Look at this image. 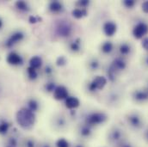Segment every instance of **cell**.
<instances>
[{
    "mask_svg": "<svg viewBox=\"0 0 148 147\" xmlns=\"http://www.w3.org/2000/svg\"><path fill=\"white\" fill-rule=\"evenodd\" d=\"M16 121L22 128L30 129L36 122V115L34 112L23 108L16 113Z\"/></svg>",
    "mask_w": 148,
    "mask_h": 147,
    "instance_id": "1",
    "label": "cell"
},
{
    "mask_svg": "<svg viewBox=\"0 0 148 147\" xmlns=\"http://www.w3.org/2000/svg\"><path fill=\"white\" fill-rule=\"evenodd\" d=\"M56 30H57L58 35L60 36H69L72 32V26L66 21H60L57 25Z\"/></svg>",
    "mask_w": 148,
    "mask_h": 147,
    "instance_id": "2",
    "label": "cell"
},
{
    "mask_svg": "<svg viewBox=\"0 0 148 147\" xmlns=\"http://www.w3.org/2000/svg\"><path fill=\"white\" fill-rule=\"evenodd\" d=\"M106 115L104 113H91L90 115H89L87 117L86 122L89 125H97V124H100L103 123L105 120H106Z\"/></svg>",
    "mask_w": 148,
    "mask_h": 147,
    "instance_id": "3",
    "label": "cell"
},
{
    "mask_svg": "<svg viewBox=\"0 0 148 147\" xmlns=\"http://www.w3.org/2000/svg\"><path fill=\"white\" fill-rule=\"evenodd\" d=\"M106 83H107V80L104 77L97 76L93 79V81L90 84V90L92 91L96 90H102L106 85Z\"/></svg>",
    "mask_w": 148,
    "mask_h": 147,
    "instance_id": "4",
    "label": "cell"
},
{
    "mask_svg": "<svg viewBox=\"0 0 148 147\" xmlns=\"http://www.w3.org/2000/svg\"><path fill=\"white\" fill-rule=\"evenodd\" d=\"M148 32V26L144 23H140L138 25H136V27L134 29L133 34L136 39H140L144 36L145 35H147Z\"/></svg>",
    "mask_w": 148,
    "mask_h": 147,
    "instance_id": "5",
    "label": "cell"
},
{
    "mask_svg": "<svg viewBox=\"0 0 148 147\" xmlns=\"http://www.w3.org/2000/svg\"><path fill=\"white\" fill-rule=\"evenodd\" d=\"M68 96L67 90L64 86H58L53 90V97L56 100H63L66 99Z\"/></svg>",
    "mask_w": 148,
    "mask_h": 147,
    "instance_id": "6",
    "label": "cell"
},
{
    "mask_svg": "<svg viewBox=\"0 0 148 147\" xmlns=\"http://www.w3.org/2000/svg\"><path fill=\"white\" fill-rule=\"evenodd\" d=\"M23 38V34L21 32H16L13 35H11V36L10 37L7 41H6V46L7 47H11L13 46L16 43L19 42L20 40H22Z\"/></svg>",
    "mask_w": 148,
    "mask_h": 147,
    "instance_id": "7",
    "label": "cell"
},
{
    "mask_svg": "<svg viewBox=\"0 0 148 147\" xmlns=\"http://www.w3.org/2000/svg\"><path fill=\"white\" fill-rule=\"evenodd\" d=\"M7 62L10 65L17 66V65H21L23 63V59L16 53H10L7 57Z\"/></svg>",
    "mask_w": 148,
    "mask_h": 147,
    "instance_id": "8",
    "label": "cell"
},
{
    "mask_svg": "<svg viewBox=\"0 0 148 147\" xmlns=\"http://www.w3.org/2000/svg\"><path fill=\"white\" fill-rule=\"evenodd\" d=\"M103 30L106 36H112L116 31V25L112 23V22H107L104 26H103Z\"/></svg>",
    "mask_w": 148,
    "mask_h": 147,
    "instance_id": "9",
    "label": "cell"
},
{
    "mask_svg": "<svg viewBox=\"0 0 148 147\" xmlns=\"http://www.w3.org/2000/svg\"><path fill=\"white\" fill-rule=\"evenodd\" d=\"M66 105L68 109H76L79 106V100L76 97L71 96V97H67L66 100Z\"/></svg>",
    "mask_w": 148,
    "mask_h": 147,
    "instance_id": "10",
    "label": "cell"
},
{
    "mask_svg": "<svg viewBox=\"0 0 148 147\" xmlns=\"http://www.w3.org/2000/svg\"><path fill=\"white\" fill-rule=\"evenodd\" d=\"M41 63H42V60L40 57L38 56H35L33 58L30 59L29 60V65H30V67L34 68V69H36L39 68L40 66H41Z\"/></svg>",
    "mask_w": 148,
    "mask_h": 147,
    "instance_id": "11",
    "label": "cell"
},
{
    "mask_svg": "<svg viewBox=\"0 0 148 147\" xmlns=\"http://www.w3.org/2000/svg\"><path fill=\"white\" fill-rule=\"evenodd\" d=\"M49 9L53 12H59L62 10V4L59 1H52L49 4Z\"/></svg>",
    "mask_w": 148,
    "mask_h": 147,
    "instance_id": "12",
    "label": "cell"
},
{
    "mask_svg": "<svg viewBox=\"0 0 148 147\" xmlns=\"http://www.w3.org/2000/svg\"><path fill=\"white\" fill-rule=\"evenodd\" d=\"M87 15V11L84 9H75L73 10V16L74 17L79 19Z\"/></svg>",
    "mask_w": 148,
    "mask_h": 147,
    "instance_id": "13",
    "label": "cell"
},
{
    "mask_svg": "<svg viewBox=\"0 0 148 147\" xmlns=\"http://www.w3.org/2000/svg\"><path fill=\"white\" fill-rule=\"evenodd\" d=\"M16 6L17 7V9H19L21 10H24V11L29 10V6L26 3V2H24V1H17L16 3Z\"/></svg>",
    "mask_w": 148,
    "mask_h": 147,
    "instance_id": "14",
    "label": "cell"
},
{
    "mask_svg": "<svg viewBox=\"0 0 148 147\" xmlns=\"http://www.w3.org/2000/svg\"><path fill=\"white\" fill-rule=\"evenodd\" d=\"M29 109L31 110L32 112H35L38 109V103L36 100L34 99H31L29 102Z\"/></svg>",
    "mask_w": 148,
    "mask_h": 147,
    "instance_id": "15",
    "label": "cell"
},
{
    "mask_svg": "<svg viewBox=\"0 0 148 147\" xmlns=\"http://www.w3.org/2000/svg\"><path fill=\"white\" fill-rule=\"evenodd\" d=\"M112 48H113V46H112V44H111L110 42H109V41L105 42V43L103 45V46H102V50H103L104 53H110L111 51H112Z\"/></svg>",
    "mask_w": 148,
    "mask_h": 147,
    "instance_id": "16",
    "label": "cell"
},
{
    "mask_svg": "<svg viewBox=\"0 0 148 147\" xmlns=\"http://www.w3.org/2000/svg\"><path fill=\"white\" fill-rule=\"evenodd\" d=\"M28 74H29V77L30 79H36L37 77V72L36 69H34L30 66L28 68Z\"/></svg>",
    "mask_w": 148,
    "mask_h": 147,
    "instance_id": "17",
    "label": "cell"
},
{
    "mask_svg": "<svg viewBox=\"0 0 148 147\" xmlns=\"http://www.w3.org/2000/svg\"><path fill=\"white\" fill-rule=\"evenodd\" d=\"M57 147H69V143L65 139H60L57 143H56Z\"/></svg>",
    "mask_w": 148,
    "mask_h": 147,
    "instance_id": "18",
    "label": "cell"
},
{
    "mask_svg": "<svg viewBox=\"0 0 148 147\" xmlns=\"http://www.w3.org/2000/svg\"><path fill=\"white\" fill-rule=\"evenodd\" d=\"M129 120H130L131 124L133 126H138L140 124V119L137 116H131Z\"/></svg>",
    "mask_w": 148,
    "mask_h": 147,
    "instance_id": "19",
    "label": "cell"
},
{
    "mask_svg": "<svg viewBox=\"0 0 148 147\" xmlns=\"http://www.w3.org/2000/svg\"><path fill=\"white\" fill-rule=\"evenodd\" d=\"M8 128H9V124L6 122H3L2 124H0V133L5 134L8 131Z\"/></svg>",
    "mask_w": 148,
    "mask_h": 147,
    "instance_id": "20",
    "label": "cell"
},
{
    "mask_svg": "<svg viewBox=\"0 0 148 147\" xmlns=\"http://www.w3.org/2000/svg\"><path fill=\"white\" fill-rule=\"evenodd\" d=\"M120 51H121V53L122 54H127V53H129V51H130V47H129L127 44H123V45H121V47H120Z\"/></svg>",
    "mask_w": 148,
    "mask_h": 147,
    "instance_id": "21",
    "label": "cell"
},
{
    "mask_svg": "<svg viewBox=\"0 0 148 147\" xmlns=\"http://www.w3.org/2000/svg\"><path fill=\"white\" fill-rule=\"evenodd\" d=\"M135 97H136V99H138V100H144V99H147V94L145 93V92L140 91V92H137V93H136Z\"/></svg>",
    "mask_w": 148,
    "mask_h": 147,
    "instance_id": "22",
    "label": "cell"
},
{
    "mask_svg": "<svg viewBox=\"0 0 148 147\" xmlns=\"http://www.w3.org/2000/svg\"><path fill=\"white\" fill-rule=\"evenodd\" d=\"M57 65L58 66H64V65H66V58L65 57H63V56H60V57H59L58 58V59H57Z\"/></svg>",
    "mask_w": 148,
    "mask_h": 147,
    "instance_id": "23",
    "label": "cell"
},
{
    "mask_svg": "<svg viewBox=\"0 0 148 147\" xmlns=\"http://www.w3.org/2000/svg\"><path fill=\"white\" fill-rule=\"evenodd\" d=\"M71 48L73 51H77L79 49V40H77V41H73L71 44Z\"/></svg>",
    "mask_w": 148,
    "mask_h": 147,
    "instance_id": "24",
    "label": "cell"
},
{
    "mask_svg": "<svg viewBox=\"0 0 148 147\" xmlns=\"http://www.w3.org/2000/svg\"><path fill=\"white\" fill-rule=\"evenodd\" d=\"M124 4L127 7V8H131L134 5V1L133 0H125L124 1Z\"/></svg>",
    "mask_w": 148,
    "mask_h": 147,
    "instance_id": "25",
    "label": "cell"
},
{
    "mask_svg": "<svg viewBox=\"0 0 148 147\" xmlns=\"http://www.w3.org/2000/svg\"><path fill=\"white\" fill-rule=\"evenodd\" d=\"M90 129L88 128V127H84L83 129H82V131H81V134L83 135V136H88L89 134H90Z\"/></svg>",
    "mask_w": 148,
    "mask_h": 147,
    "instance_id": "26",
    "label": "cell"
},
{
    "mask_svg": "<svg viewBox=\"0 0 148 147\" xmlns=\"http://www.w3.org/2000/svg\"><path fill=\"white\" fill-rule=\"evenodd\" d=\"M46 89L47 91H52V90H54V84L53 83H47L46 85Z\"/></svg>",
    "mask_w": 148,
    "mask_h": 147,
    "instance_id": "27",
    "label": "cell"
},
{
    "mask_svg": "<svg viewBox=\"0 0 148 147\" xmlns=\"http://www.w3.org/2000/svg\"><path fill=\"white\" fill-rule=\"evenodd\" d=\"M142 10L144 12L148 13V1H146L142 3Z\"/></svg>",
    "mask_w": 148,
    "mask_h": 147,
    "instance_id": "28",
    "label": "cell"
},
{
    "mask_svg": "<svg viewBox=\"0 0 148 147\" xmlns=\"http://www.w3.org/2000/svg\"><path fill=\"white\" fill-rule=\"evenodd\" d=\"M142 46L148 51V38H145L142 41Z\"/></svg>",
    "mask_w": 148,
    "mask_h": 147,
    "instance_id": "29",
    "label": "cell"
},
{
    "mask_svg": "<svg viewBox=\"0 0 148 147\" xmlns=\"http://www.w3.org/2000/svg\"><path fill=\"white\" fill-rule=\"evenodd\" d=\"M26 147H35V143L33 140L29 139L26 141Z\"/></svg>",
    "mask_w": 148,
    "mask_h": 147,
    "instance_id": "30",
    "label": "cell"
},
{
    "mask_svg": "<svg viewBox=\"0 0 148 147\" xmlns=\"http://www.w3.org/2000/svg\"><path fill=\"white\" fill-rule=\"evenodd\" d=\"M89 3V1H86V0H84V1H80L79 3H78V4H80L81 6H84V7H85L87 4Z\"/></svg>",
    "mask_w": 148,
    "mask_h": 147,
    "instance_id": "31",
    "label": "cell"
},
{
    "mask_svg": "<svg viewBox=\"0 0 148 147\" xmlns=\"http://www.w3.org/2000/svg\"><path fill=\"white\" fill-rule=\"evenodd\" d=\"M29 22H30V23H36L37 22L36 17V16H31L29 17Z\"/></svg>",
    "mask_w": 148,
    "mask_h": 147,
    "instance_id": "32",
    "label": "cell"
},
{
    "mask_svg": "<svg viewBox=\"0 0 148 147\" xmlns=\"http://www.w3.org/2000/svg\"><path fill=\"white\" fill-rule=\"evenodd\" d=\"M52 71H51V68L50 67H47L46 68V72H47V73H50Z\"/></svg>",
    "mask_w": 148,
    "mask_h": 147,
    "instance_id": "33",
    "label": "cell"
},
{
    "mask_svg": "<svg viewBox=\"0 0 148 147\" xmlns=\"http://www.w3.org/2000/svg\"><path fill=\"white\" fill-rule=\"evenodd\" d=\"M2 27V20L0 19V28Z\"/></svg>",
    "mask_w": 148,
    "mask_h": 147,
    "instance_id": "34",
    "label": "cell"
},
{
    "mask_svg": "<svg viewBox=\"0 0 148 147\" xmlns=\"http://www.w3.org/2000/svg\"><path fill=\"white\" fill-rule=\"evenodd\" d=\"M42 147H50L49 146H47V145H46V146H43Z\"/></svg>",
    "mask_w": 148,
    "mask_h": 147,
    "instance_id": "35",
    "label": "cell"
},
{
    "mask_svg": "<svg viewBox=\"0 0 148 147\" xmlns=\"http://www.w3.org/2000/svg\"><path fill=\"white\" fill-rule=\"evenodd\" d=\"M7 147H14V146H8Z\"/></svg>",
    "mask_w": 148,
    "mask_h": 147,
    "instance_id": "36",
    "label": "cell"
},
{
    "mask_svg": "<svg viewBox=\"0 0 148 147\" xmlns=\"http://www.w3.org/2000/svg\"><path fill=\"white\" fill-rule=\"evenodd\" d=\"M76 147H82V146H76Z\"/></svg>",
    "mask_w": 148,
    "mask_h": 147,
    "instance_id": "37",
    "label": "cell"
}]
</instances>
